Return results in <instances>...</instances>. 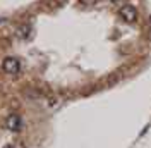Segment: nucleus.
<instances>
[{
	"mask_svg": "<svg viewBox=\"0 0 151 148\" xmlns=\"http://www.w3.org/2000/svg\"><path fill=\"white\" fill-rule=\"evenodd\" d=\"M2 69L7 74H17L21 71V64H19V60L16 57H5L4 62H2Z\"/></svg>",
	"mask_w": 151,
	"mask_h": 148,
	"instance_id": "f03ea898",
	"label": "nucleus"
},
{
	"mask_svg": "<svg viewBox=\"0 0 151 148\" xmlns=\"http://www.w3.org/2000/svg\"><path fill=\"white\" fill-rule=\"evenodd\" d=\"M120 19H122L124 22H136L137 21V10L136 7H132V5H122L120 7Z\"/></svg>",
	"mask_w": 151,
	"mask_h": 148,
	"instance_id": "f257e3e1",
	"label": "nucleus"
},
{
	"mask_svg": "<svg viewBox=\"0 0 151 148\" xmlns=\"http://www.w3.org/2000/svg\"><path fill=\"white\" fill-rule=\"evenodd\" d=\"M7 128H9L10 131H14V133L21 131V128H22V119L19 117L17 114L9 115V119H7Z\"/></svg>",
	"mask_w": 151,
	"mask_h": 148,
	"instance_id": "7ed1b4c3",
	"label": "nucleus"
}]
</instances>
